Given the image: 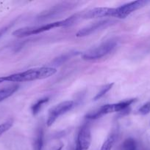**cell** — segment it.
Segmentation results:
<instances>
[{"label": "cell", "mask_w": 150, "mask_h": 150, "mask_svg": "<svg viewBox=\"0 0 150 150\" xmlns=\"http://www.w3.org/2000/svg\"><path fill=\"white\" fill-rule=\"evenodd\" d=\"M57 69L52 67H41L29 69L21 73L0 77V83L4 82H25L41 80L54 76Z\"/></svg>", "instance_id": "6da1fadb"}, {"label": "cell", "mask_w": 150, "mask_h": 150, "mask_svg": "<svg viewBox=\"0 0 150 150\" xmlns=\"http://www.w3.org/2000/svg\"><path fill=\"white\" fill-rule=\"evenodd\" d=\"M77 19L76 16H72L71 17L67 18L62 21L53 22V23H48V24L42 25V26H25V27L20 28L16 29V31L12 33V35L16 38H24V37L30 36L33 35H38V34L42 33V32H46V31L52 29L54 28L59 27H67L74 24Z\"/></svg>", "instance_id": "7a4b0ae2"}, {"label": "cell", "mask_w": 150, "mask_h": 150, "mask_svg": "<svg viewBox=\"0 0 150 150\" xmlns=\"http://www.w3.org/2000/svg\"><path fill=\"white\" fill-rule=\"evenodd\" d=\"M135 100L136 99L126 100L117 103L104 105L95 111L87 114L86 118L89 120H96L108 114L115 112H124L129 109V106L135 102Z\"/></svg>", "instance_id": "3957f363"}, {"label": "cell", "mask_w": 150, "mask_h": 150, "mask_svg": "<svg viewBox=\"0 0 150 150\" xmlns=\"http://www.w3.org/2000/svg\"><path fill=\"white\" fill-rule=\"evenodd\" d=\"M117 45V42L115 40H110L102 42L101 45L96 48L90 49L84 53L82 58L84 60H96L105 57L113 51Z\"/></svg>", "instance_id": "277c9868"}, {"label": "cell", "mask_w": 150, "mask_h": 150, "mask_svg": "<svg viewBox=\"0 0 150 150\" xmlns=\"http://www.w3.org/2000/svg\"><path fill=\"white\" fill-rule=\"evenodd\" d=\"M74 106V102L73 100H67L60 103L52 107L49 111L48 118L46 121L47 126L50 127L52 125L57 118L67 113L68 111H71Z\"/></svg>", "instance_id": "5b68a950"}, {"label": "cell", "mask_w": 150, "mask_h": 150, "mask_svg": "<svg viewBox=\"0 0 150 150\" xmlns=\"http://www.w3.org/2000/svg\"><path fill=\"white\" fill-rule=\"evenodd\" d=\"M149 2V1L148 0H137L126 3L120 7H116L114 17L118 18H125L134 11L144 7Z\"/></svg>", "instance_id": "8992f818"}, {"label": "cell", "mask_w": 150, "mask_h": 150, "mask_svg": "<svg viewBox=\"0 0 150 150\" xmlns=\"http://www.w3.org/2000/svg\"><path fill=\"white\" fill-rule=\"evenodd\" d=\"M91 129L88 124H85L81 127L79 131L76 142V146L80 150H88L91 146Z\"/></svg>", "instance_id": "52a82bcc"}, {"label": "cell", "mask_w": 150, "mask_h": 150, "mask_svg": "<svg viewBox=\"0 0 150 150\" xmlns=\"http://www.w3.org/2000/svg\"><path fill=\"white\" fill-rule=\"evenodd\" d=\"M111 23H114V21L110 20L99 21L96 22V23H92V24L91 25H88V26L79 29V30L76 32V36L77 37V38H82V37L88 36V35L94 33V32L99 30V29H102V28L109 26L110 24H111Z\"/></svg>", "instance_id": "ba28073f"}, {"label": "cell", "mask_w": 150, "mask_h": 150, "mask_svg": "<svg viewBox=\"0 0 150 150\" xmlns=\"http://www.w3.org/2000/svg\"><path fill=\"white\" fill-rule=\"evenodd\" d=\"M116 8L113 7H96L87 12L84 18H96L103 17H114Z\"/></svg>", "instance_id": "9c48e42d"}, {"label": "cell", "mask_w": 150, "mask_h": 150, "mask_svg": "<svg viewBox=\"0 0 150 150\" xmlns=\"http://www.w3.org/2000/svg\"><path fill=\"white\" fill-rule=\"evenodd\" d=\"M116 140H117V133L116 132H112L104 142L100 150H111Z\"/></svg>", "instance_id": "30bf717a"}, {"label": "cell", "mask_w": 150, "mask_h": 150, "mask_svg": "<svg viewBox=\"0 0 150 150\" xmlns=\"http://www.w3.org/2000/svg\"><path fill=\"white\" fill-rule=\"evenodd\" d=\"M19 85H13V86L0 89V102L13 95L19 89Z\"/></svg>", "instance_id": "8fae6325"}, {"label": "cell", "mask_w": 150, "mask_h": 150, "mask_svg": "<svg viewBox=\"0 0 150 150\" xmlns=\"http://www.w3.org/2000/svg\"><path fill=\"white\" fill-rule=\"evenodd\" d=\"M44 146V133L43 130L40 128L37 132L35 141H34V150H42Z\"/></svg>", "instance_id": "7c38bea8"}, {"label": "cell", "mask_w": 150, "mask_h": 150, "mask_svg": "<svg viewBox=\"0 0 150 150\" xmlns=\"http://www.w3.org/2000/svg\"><path fill=\"white\" fill-rule=\"evenodd\" d=\"M49 99V98L48 97H45V98H41V99L38 100L35 103H34L33 105H32V107H31V111H32V114H33L34 116L37 115V114L39 113L41 107L43 106L44 104H45L46 103L48 102Z\"/></svg>", "instance_id": "4fadbf2b"}, {"label": "cell", "mask_w": 150, "mask_h": 150, "mask_svg": "<svg viewBox=\"0 0 150 150\" xmlns=\"http://www.w3.org/2000/svg\"><path fill=\"white\" fill-rule=\"evenodd\" d=\"M113 85H114V83H108V84H107V85H105L104 86H103V87L101 89V90H100L99 92L96 94V95L94 97V100L96 101V100H99L100 98H102V97L104 96V95H105L107 92H108L109 91L112 89V87H113Z\"/></svg>", "instance_id": "5bb4252c"}, {"label": "cell", "mask_w": 150, "mask_h": 150, "mask_svg": "<svg viewBox=\"0 0 150 150\" xmlns=\"http://www.w3.org/2000/svg\"><path fill=\"white\" fill-rule=\"evenodd\" d=\"M13 120H12V119L7 120V121H5L4 122L0 124V136H1L3 133H4L5 132H7V130H10L12 127V126H13Z\"/></svg>", "instance_id": "9a60e30c"}, {"label": "cell", "mask_w": 150, "mask_h": 150, "mask_svg": "<svg viewBox=\"0 0 150 150\" xmlns=\"http://www.w3.org/2000/svg\"><path fill=\"white\" fill-rule=\"evenodd\" d=\"M124 150H136V143L132 139H128L125 140L123 144Z\"/></svg>", "instance_id": "2e32d148"}, {"label": "cell", "mask_w": 150, "mask_h": 150, "mask_svg": "<svg viewBox=\"0 0 150 150\" xmlns=\"http://www.w3.org/2000/svg\"><path fill=\"white\" fill-rule=\"evenodd\" d=\"M138 113L141 115H146L150 113V102L146 103L138 109Z\"/></svg>", "instance_id": "e0dca14e"}, {"label": "cell", "mask_w": 150, "mask_h": 150, "mask_svg": "<svg viewBox=\"0 0 150 150\" xmlns=\"http://www.w3.org/2000/svg\"><path fill=\"white\" fill-rule=\"evenodd\" d=\"M7 29H8V26H6V27L3 28V29H0V38H1V37L2 36V35H4L6 32H7Z\"/></svg>", "instance_id": "ac0fdd59"}, {"label": "cell", "mask_w": 150, "mask_h": 150, "mask_svg": "<svg viewBox=\"0 0 150 150\" xmlns=\"http://www.w3.org/2000/svg\"><path fill=\"white\" fill-rule=\"evenodd\" d=\"M62 149H63V146H60V147L57 148V149H56V150H62Z\"/></svg>", "instance_id": "d6986e66"}, {"label": "cell", "mask_w": 150, "mask_h": 150, "mask_svg": "<svg viewBox=\"0 0 150 150\" xmlns=\"http://www.w3.org/2000/svg\"><path fill=\"white\" fill-rule=\"evenodd\" d=\"M74 150H80V149H79V148L78 147V146H76V149H75Z\"/></svg>", "instance_id": "ffe728a7"}]
</instances>
